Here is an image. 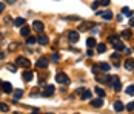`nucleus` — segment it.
<instances>
[{
	"label": "nucleus",
	"mask_w": 134,
	"mask_h": 114,
	"mask_svg": "<svg viewBox=\"0 0 134 114\" xmlns=\"http://www.w3.org/2000/svg\"><path fill=\"white\" fill-rule=\"evenodd\" d=\"M109 83L112 85V88L116 89V91H120V89H122V85H120V79L117 77V75H111V80H109Z\"/></svg>",
	"instance_id": "nucleus-1"
},
{
	"label": "nucleus",
	"mask_w": 134,
	"mask_h": 114,
	"mask_svg": "<svg viewBox=\"0 0 134 114\" xmlns=\"http://www.w3.org/2000/svg\"><path fill=\"white\" fill-rule=\"evenodd\" d=\"M55 80L59 82V83H62V85H68L69 83V79H68V75L65 72H59V74L55 75Z\"/></svg>",
	"instance_id": "nucleus-2"
},
{
	"label": "nucleus",
	"mask_w": 134,
	"mask_h": 114,
	"mask_svg": "<svg viewBox=\"0 0 134 114\" xmlns=\"http://www.w3.org/2000/svg\"><path fill=\"white\" fill-rule=\"evenodd\" d=\"M15 65L23 66V68H28L31 63H29V60H28V59H25V57H17V59H15Z\"/></svg>",
	"instance_id": "nucleus-3"
},
{
	"label": "nucleus",
	"mask_w": 134,
	"mask_h": 114,
	"mask_svg": "<svg viewBox=\"0 0 134 114\" xmlns=\"http://www.w3.org/2000/svg\"><path fill=\"white\" fill-rule=\"evenodd\" d=\"M68 39H69V42H72V43L79 42V32H75V31H69V32H68Z\"/></svg>",
	"instance_id": "nucleus-4"
},
{
	"label": "nucleus",
	"mask_w": 134,
	"mask_h": 114,
	"mask_svg": "<svg viewBox=\"0 0 134 114\" xmlns=\"http://www.w3.org/2000/svg\"><path fill=\"white\" fill-rule=\"evenodd\" d=\"M54 89H55V88H54L52 85L46 86V88H45V91L42 92V96H43V97H49V96H52V94H54Z\"/></svg>",
	"instance_id": "nucleus-5"
},
{
	"label": "nucleus",
	"mask_w": 134,
	"mask_h": 114,
	"mask_svg": "<svg viewBox=\"0 0 134 114\" xmlns=\"http://www.w3.org/2000/svg\"><path fill=\"white\" fill-rule=\"evenodd\" d=\"M32 28H34L37 32H42V31H43V28H45V25H43L40 20H35V22L32 23Z\"/></svg>",
	"instance_id": "nucleus-6"
},
{
	"label": "nucleus",
	"mask_w": 134,
	"mask_h": 114,
	"mask_svg": "<svg viewBox=\"0 0 134 114\" xmlns=\"http://www.w3.org/2000/svg\"><path fill=\"white\" fill-rule=\"evenodd\" d=\"M2 89H3V92L9 94V92H12V85H11L9 82H3V83H2Z\"/></svg>",
	"instance_id": "nucleus-7"
},
{
	"label": "nucleus",
	"mask_w": 134,
	"mask_h": 114,
	"mask_svg": "<svg viewBox=\"0 0 134 114\" xmlns=\"http://www.w3.org/2000/svg\"><path fill=\"white\" fill-rule=\"evenodd\" d=\"M123 108H125V105H123V102H122V100H116V102H114V109H116L117 112L123 111Z\"/></svg>",
	"instance_id": "nucleus-8"
},
{
	"label": "nucleus",
	"mask_w": 134,
	"mask_h": 114,
	"mask_svg": "<svg viewBox=\"0 0 134 114\" xmlns=\"http://www.w3.org/2000/svg\"><path fill=\"white\" fill-rule=\"evenodd\" d=\"M91 105H92L94 108H100V106H103V99H100V97L94 99V100L91 102Z\"/></svg>",
	"instance_id": "nucleus-9"
},
{
	"label": "nucleus",
	"mask_w": 134,
	"mask_h": 114,
	"mask_svg": "<svg viewBox=\"0 0 134 114\" xmlns=\"http://www.w3.org/2000/svg\"><path fill=\"white\" fill-rule=\"evenodd\" d=\"M39 68H46V65H48V60L45 59V57H40L39 60H37V63H35Z\"/></svg>",
	"instance_id": "nucleus-10"
},
{
	"label": "nucleus",
	"mask_w": 134,
	"mask_h": 114,
	"mask_svg": "<svg viewBox=\"0 0 134 114\" xmlns=\"http://www.w3.org/2000/svg\"><path fill=\"white\" fill-rule=\"evenodd\" d=\"M112 45H114V49H116V51H123V49H125V45H123L122 42H119V40L112 42Z\"/></svg>",
	"instance_id": "nucleus-11"
},
{
	"label": "nucleus",
	"mask_w": 134,
	"mask_h": 114,
	"mask_svg": "<svg viewBox=\"0 0 134 114\" xmlns=\"http://www.w3.org/2000/svg\"><path fill=\"white\" fill-rule=\"evenodd\" d=\"M32 75H34V74H32L31 71H25L22 77H23V80H25V82H31V80H32Z\"/></svg>",
	"instance_id": "nucleus-12"
},
{
	"label": "nucleus",
	"mask_w": 134,
	"mask_h": 114,
	"mask_svg": "<svg viewBox=\"0 0 134 114\" xmlns=\"http://www.w3.org/2000/svg\"><path fill=\"white\" fill-rule=\"evenodd\" d=\"M94 91H95V94H97V97H100V99H103V97H105V91H103L100 86H95V88H94Z\"/></svg>",
	"instance_id": "nucleus-13"
},
{
	"label": "nucleus",
	"mask_w": 134,
	"mask_h": 114,
	"mask_svg": "<svg viewBox=\"0 0 134 114\" xmlns=\"http://www.w3.org/2000/svg\"><path fill=\"white\" fill-rule=\"evenodd\" d=\"M14 25L15 26H25V18L23 17H17L14 20Z\"/></svg>",
	"instance_id": "nucleus-14"
},
{
	"label": "nucleus",
	"mask_w": 134,
	"mask_h": 114,
	"mask_svg": "<svg viewBox=\"0 0 134 114\" xmlns=\"http://www.w3.org/2000/svg\"><path fill=\"white\" fill-rule=\"evenodd\" d=\"M91 26H95L92 22H86V23H82L80 25V31H86V29H89Z\"/></svg>",
	"instance_id": "nucleus-15"
},
{
	"label": "nucleus",
	"mask_w": 134,
	"mask_h": 114,
	"mask_svg": "<svg viewBox=\"0 0 134 114\" xmlns=\"http://www.w3.org/2000/svg\"><path fill=\"white\" fill-rule=\"evenodd\" d=\"M123 65H125V68H126L128 71H131V69L134 68V60H132V59H128V60H126Z\"/></svg>",
	"instance_id": "nucleus-16"
},
{
	"label": "nucleus",
	"mask_w": 134,
	"mask_h": 114,
	"mask_svg": "<svg viewBox=\"0 0 134 114\" xmlns=\"http://www.w3.org/2000/svg\"><path fill=\"white\" fill-rule=\"evenodd\" d=\"M37 43L46 45V43H48V37H46V35H39V37H37Z\"/></svg>",
	"instance_id": "nucleus-17"
},
{
	"label": "nucleus",
	"mask_w": 134,
	"mask_h": 114,
	"mask_svg": "<svg viewBox=\"0 0 134 114\" xmlns=\"http://www.w3.org/2000/svg\"><path fill=\"white\" fill-rule=\"evenodd\" d=\"M112 11H105V12H102V17L105 18V20H111V18H112Z\"/></svg>",
	"instance_id": "nucleus-18"
},
{
	"label": "nucleus",
	"mask_w": 134,
	"mask_h": 114,
	"mask_svg": "<svg viewBox=\"0 0 134 114\" xmlns=\"http://www.w3.org/2000/svg\"><path fill=\"white\" fill-rule=\"evenodd\" d=\"M88 99H91V91L83 89L82 91V100H88Z\"/></svg>",
	"instance_id": "nucleus-19"
},
{
	"label": "nucleus",
	"mask_w": 134,
	"mask_h": 114,
	"mask_svg": "<svg viewBox=\"0 0 134 114\" xmlns=\"http://www.w3.org/2000/svg\"><path fill=\"white\" fill-rule=\"evenodd\" d=\"M29 32H31V31H29V28H28L26 25H25V26L20 29V34H22L23 37H29Z\"/></svg>",
	"instance_id": "nucleus-20"
},
{
	"label": "nucleus",
	"mask_w": 134,
	"mask_h": 114,
	"mask_svg": "<svg viewBox=\"0 0 134 114\" xmlns=\"http://www.w3.org/2000/svg\"><path fill=\"white\" fill-rule=\"evenodd\" d=\"M99 68H100L102 71H105V72H106V71H109V69H111V65H108V63L102 62V63H99Z\"/></svg>",
	"instance_id": "nucleus-21"
},
{
	"label": "nucleus",
	"mask_w": 134,
	"mask_h": 114,
	"mask_svg": "<svg viewBox=\"0 0 134 114\" xmlns=\"http://www.w3.org/2000/svg\"><path fill=\"white\" fill-rule=\"evenodd\" d=\"M120 37H122V39H123V40H126V39H129V37H131V31H129V29H125V31H122V34H120Z\"/></svg>",
	"instance_id": "nucleus-22"
},
{
	"label": "nucleus",
	"mask_w": 134,
	"mask_h": 114,
	"mask_svg": "<svg viewBox=\"0 0 134 114\" xmlns=\"http://www.w3.org/2000/svg\"><path fill=\"white\" fill-rule=\"evenodd\" d=\"M22 96H23V91H22V89H14V100L20 99Z\"/></svg>",
	"instance_id": "nucleus-23"
},
{
	"label": "nucleus",
	"mask_w": 134,
	"mask_h": 114,
	"mask_svg": "<svg viewBox=\"0 0 134 114\" xmlns=\"http://www.w3.org/2000/svg\"><path fill=\"white\" fill-rule=\"evenodd\" d=\"M86 46H88L89 49H91L92 46H95V40L92 39V37H89V39H86Z\"/></svg>",
	"instance_id": "nucleus-24"
},
{
	"label": "nucleus",
	"mask_w": 134,
	"mask_h": 114,
	"mask_svg": "<svg viewBox=\"0 0 134 114\" xmlns=\"http://www.w3.org/2000/svg\"><path fill=\"white\" fill-rule=\"evenodd\" d=\"M97 51H99V52H105V51H106V45H105V43H99V45H97Z\"/></svg>",
	"instance_id": "nucleus-25"
},
{
	"label": "nucleus",
	"mask_w": 134,
	"mask_h": 114,
	"mask_svg": "<svg viewBox=\"0 0 134 114\" xmlns=\"http://www.w3.org/2000/svg\"><path fill=\"white\" fill-rule=\"evenodd\" d=\"M0 111H3V112H8L9 111V106L6 103H0Z\"/></svg>",
	"instance_id": "nucleus-26"
},
{
	"label": "nucleus",
	"mask_w": 134,
	"mask_h": 114,
	"mask_svg": "<svg viewBox=\"0 0 134 114\" xmlns=\"http://www.w3.org/2000/svg\"><path fill=\"white\" fill-rule=\"evenodd\" d=\"M122 14H126V15H132V11H131L128 6H125V8L122 9Z\"/></svg>",
	"instance_id": "nucleus-27"
},
{
	"label": "nucleus",
	"mask_w": 134,
	"mask_h": 114,
	"mask_svg": "<svg viewBox=\"0 0 134 114\" xmlns=\"http://www.w3.org/2000/svg\"><path fill=\"white\" fill-rule=\"evenodd\" d=\"M35 42H37L35 37H28V39H26V43H28V45H34Z\"/></svg>",
	"instance_id": "nucleus-28"
},
{
	"label": "nucleus",
	"mask_w": 134,
	"mask_h": 114,
	"mask_svg": "<svg viewBox=\"0 0 134 114\" xmlns=\"http://www.w3.org/2000/svg\"><path fill=\"white\" fill-rule=\"evenodd\" d=\"M126 94H129V96H132V94H134V85H129L126 88Z\"/></svg>",
	"instance_id": "nucleus-29"
},
{
	"label": "nucleus",
	"mask_w": 134,
	"mask_h": 114,
	"mask_svg": "<svg viewBox=\"0 0 134 114\" xmlns=\"http://www.w3.org/2000/svg\"><path fill=\"white\" fill-rule=\"evenodd\" d=\"M99 3H100V5H103V6H108V5L111 3V0H100Z\"/></svg>",
	"instance_id": "nucleus-30"
},
{
	"label": "nucleus",
	"mask_w": 134,
	"mask_h": 114,
	"mask_svg": "<svg viewBox=\"0 0 134 114\" xmlns=\"http://www.w3.org/2000/svg\"><path fill=\"white\" fill-rule=\"evenodd\" d=\"M126 109H128V111H134V102L128 103V105H126Z\"/></svg>",
	"instance_id": "nucleus-31"
},
{
	"label": "nucleus",
	"mask_w": 134,
	"mask_h": 114,
	"mask_svg": "<svg viewBox=\"0 0 134 114\" xmlns=\"http://www.w3.org/2000/svg\"><path fill=\"white\" fill-rule=\"evenodd\" d=\"M8 69H9V71H12V72H15V69H17V68H15L14 65H8Z\"/></svg>",
	"instance_id": "nucleus-32"
},
{
	"label": "nucleus",
	"mask_w": 134,
	"mask_h": 114,
	"mask_svg": "<svg viewBox=\"0 0 134 114\" xmlns=\"http://www.w3.org/2000/svg\"><path fill=\"white\" fill-rule=\"evenodd\" d=\"M86 55H88V57H92V55H94L92 49H88V51H86Z\"/></svg>",
	"instance_id": "nucleus-33"
},
{
	"label": "nucleus",
	"mask_w": 134,
	"mask_h": 114,
	"mask_svg": "<svg viewBox=\"0 0 134 114\" xmlns=\"http://www.w3.org/2000/svg\"><path fill=\"white\" fill-rule=\"evenodd\" d=\"M111 57H112V59H114V60H117V59H119V54H117V52H114V54H112Z\"/></svg>",
	"instance_id": "nucleus-34"
},
{
	"label": "nucleus",
	"mask_w": 134,
	"mask_h": 114,
	"mask_svg": "<svg viewBox=\"0 0 134 114\" xmlns=\"http://www.w3.org/2000/svg\"><path fill=\"white\" fill-rule=\"evenodd\" d=\"M52 60H59V54L54 52V54H52Z\"/></svg>",
	"instance_id": "nucleus-35"
},
{
	"label": "nucleus",
	"mask_w": 134,
	"mask_h": 114,
	"mask_svg": "<svg viewBox=\"0 0 134 114\" xmlns=\"http://www.w3.org/2000/svg\"><path fill=\"white\" fill-rule=\"evenodd\" d=\"M99 5H100V3H99V2H94V3H92V9H95V8H97V6H99Z\"/></svg>",
	"instance_id": "nucleus-36"
},
{
	"label": "nucleus",
	"mask_w": 134,
	"mask_h": 114,
	"mask_svg": "<svg viewBox=\"0 0 134 114\" xmlns=\"http://www.w3.org/2000/svg\"><path fill=\"white\" fill-rule=\"evenodd\" d=\"M3 9H5V3H0V12H3Z\"/></svg>",
	"instance_id": "nucleus-37"
},
{
	"label": "nucleus",
	"mask_w": 134,
	"mask_h": 114,
	"mask_svg": "<svg viewBox=\"0 0 134 114\" xmlns=\"http://www.w3.org/2000/svg\"><path fill=\"white\" fill-rule=\"evenodd\" d=\"M129 26H132V28H134V17H132L131 20H129Z\"/></svg>",
	"instance_id": "nucleus-38"
},
{
	"label": "nucleus",
	"mask_w": 134,
	"mask_h": 114,
	"mask_svg": "<svg viewBox=\"0 0 134 114\" xmlns=\"http://www.w3.org/2000/svg\"><path fill=\"white\" fill-rule=\"evenodd\" d=\"M6 2H8V3H11V5H12V3H15V0H6Z\"/></svg>",
	"instance_id": "nucleus-39"
},
{
	"label": "nucleus",
	"mask_w": 134,
	"mask_h": 114,
	"mask_svg": "<svg viewBox=\"0 0 134 114\" xmlns=\"http://www.w3.org/2000/svg\"><path fill=\"white\" fill-rule=\"evenodd\" d=\"M32 114H37V111H34V112H32Z\"/></svg>",
	"instance_id": "nucleus-40"
},
{
	"label": "nucleus",
	"mask_w": 134,
	"mask_h": 114,
	"mask_svg": "<svg viewBox=\"0 0 134 114\" xmlns=\"http://www.w3.org/2000/svg\"><path fill=\"white\" fill-rule=\"evenodd\" d=\"M46 114H52V112H46Z\"/></svg>",
	"instance_id": "nucleus-41"
},
{
	"label": "nucleus",
	"mask_w": 134,
	"mask_h": 114,
	"mask_svg": "<svg viewBox=\"0 0 134 114\" xmlns=\"http://www.w3.org/2000/svg\"><path fill=\"white\" fill-rule=\"evenodd\" d=\"M14 114H18V112H14Z\"/></svg>",
	"instance_id": "nucleus-42"
}]
</instances>
